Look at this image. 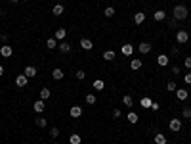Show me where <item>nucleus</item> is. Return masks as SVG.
Here are the masks:
<instances>
[{"label": "nucleus", "instance_id": "obj_2", "mask_svg": "<svg viewBox=\"0 0 191 144\" xmlns=\"http://www.w3.org/2000/svg\"><path fill=\"white\" fill-rule=\"evenodd\" d=\"M176 40H178L180 44H185L189 40V33H187V31H184V29H180L178 33H176Z\"/></svg>", "mask_w": 191, "mask_h": 144}, {"label": "nucleus", "instance_id": "obj_14", "mask_svg": "<svg viewBox=\"0 0 191 144\" xmlns=\"http://www.w3.org/2000/svg\"><path fill=\"white\" fill-rule=\"evenodd\" d=\"M44 108H46L44 100H37V102H34V111H37V114H42V111H44Z\"/></svg>", "mask_w": 191, "mask_h": 144}, {"label": "nucleus", "instance_id": "obj_10", "mask_svg": "<svg viewBox=\"0 0 191 144\" xmlns=\"http://www.w3.org/2000/svg\"><path fill=\"white\" fill-rule=\"evenodd\" d=\"M58 48H59V52H63V54L71 52V44H69V42H65V40H61V42L58 44Z\"/></svg>", "mask_w": 191, "mask_h": 144}, {"label": "nucleus", "instance_id": "obj_30", "mask_svg": "<svg viewBox=\"0 0 191 144\" xmlns=\"http://www.w3.org/2000/svg\"><path fill=\"white\" fill-rule=\"evenodd\" d=\"M140 104H142V108H151L153 102H151V98H147V96H145V98H142Z\"/></svg>", "mask_w": 191, "mask_h": 144}, {"label": "nucleus", "instance_id": "obj_29", "mask_svg": "<svg viewBox=\"0 0 191 144\" xmlns=\"http://www.w3.org/2000/svg\"><path fill=\"white\" fill-rule=\"evenodd\" d=\"M126 119H128V121H130L132 125H134V123H138V114H134V111H130V114L126 115Z\"/></svg>", "mask_w": 191, "mask_h": 144}, {"label": "nucleus", "instance_id": "obj_24", "mask_svg": "<svg viewBox=\"0 0 191 144\" xmlns=\"http://www.w3.org/2000/svg\"><path fill=\"white\" fill-rule=\"evenodd\" d=\"M130 67H132L134 71L140 69V67H142V60H140V58H134V60H132V64H130Z\"/></svg>", "mask_w": 191, "mask_h": 144}, {"label": "nucleus", "instance_id": "obj_6", "mask_svg": "<svg viewBox=\"0 0 191 144\" xmlns=\"http://www.w3.org/2000/svg\"><path fill=\"white\" fill-rule=\"evenodd\" d=\"M143 21H145V14H143V12H136V14H134V23H136V25H142Z\"/></svg>", "mask_w": 191, "mask_h": 144}, {"label": "nucleus", "instance_id": "obj_32", "mask_svg": "<svg viewBox=\"0 0 191 144\" xmlns=\"http://www.w3.org/2000/svg\"><path fill=\"white\" fill-rule=\"evenodd\" d=\"M50 136L52 138H58L59 136V129H58V127H52V129H50Z\"/></svg>", "mask_w": 191, "mask_h": 144}, {"label": "nucleus", "instance_id": "obj_21", "mask_svg": "<svg viewBox=\"0 0 191 144\" xmlns=\"http://www.w3.org/2000/svg\"><path fill=\"white\" fill-rule=\"evenodd\" d=\"M63 12H65V8L61 6V4H55V6H54V10H52V14H54V15H58V17H59V15L63 14Z\"/></svg>", "mask_w": 191, "mask_h": 144}, {"label": "nucleus", "instance_id": "obj_5", "mask_svg": "<svg viewBox=\"0 0 191 144\" xmlns=\"http://www.w3.org/2000/svg\"><path fill=\"white\" fill-rule=\"evenodd\" d=\"M12 46H8V44H2V48H0V56H2V58H10V56H12Z\"/></svg>", "mask_w": 191, "mask_h": 144}, {"label": "nucleus", "instance_id": "obj_19", "mask_svg": "<svg viewBox=\"0 0 191 144\" xmlns=\"http://www.w3.org/2000/svg\"><path fill=\"white\" fill-rule=\"evenodd\" d=\"M176 96H178V100H187V90L185 89H176Z\"/></svg>", "mask_w": 191, "mask_h": 144}, {"label": "nucleus", "instance_id": "obj_16", "mask_svg": "<svg viewBox=\"0 0 191 144\" xmlns=\"http://www.w3.org/2000/svg\"><path fill=\"white\" fill-rule=\"evenodd\" d=\"M164 17H166V12H163V10H157V12L153 14V19H155V21H163Z\"/></svg>", "mask_w": 191, "mask_h": 144}, {"label": "nucleus", "instance_id": "obj_23", "mask_svg": "<svg viewBox=\"0 0 191 144\" xmlns=\"http://www.w3.org/2000/svg\"><path fill=\"white\" fill-rule=\"evenodd\" d=\"M122 104H124L126 108H132V106H134V100H132V96H130V94H126L124 98H122Z\"/></svg>", "mask_w": 191, "mask_h": 144}, {"label": "nucleus", "instance_id": "obj_28", "mask_svg": "<svg viewBox=\"0 0 191 144\" xmlns=\"http://www.w3.org/2000/svg\"><path fill=\"white\" fill-rule=\"evenodd\" d=\"M103 86H105V83H103L101 79H96V81H94V89H96V90H103Z\"/></svg>", "mask_w": 191, "mask_h": 144}, {"label": "nucleus", "instance_id": "obj_20", "mask_svg": "<svg viewBox=\"0 0 191 144\" xmlns=\"http://www.w3.org/2000/svg\"><path fill=\"white\" fill-rule=\"evenodd\" d=\"M155 144H166V136H164L163 133H157V135H155Z\"/></svg>", "mask_w": 191, "mask_h": 144}, {"label": "nucleus", "instance_id": "obj_39", "mask_svg": "<svg viewBox=\"0 0 191 144\" xmlns=\"http://www.w3.org/2000/svg\"><path fill=\"white\" fill-rule=\"evenodd\" d=\"M121 115H122V111H121V110H115V111H113V117H115V119H118Z\"/></svg>", "mask_w": 191, "mask_h": 144}, {"label": "nucleus", "instance_id": "obj_41", "mask_svg": "<svg viewBox=\"0 0 191 144\" xmlns=\"http://www.w3.org/2000/svg\"><path fill=\"white\" fill-rule=\"evenodd\" d=\"M151 110H155V111L159 110V104H157V102H153V104H151Z\"/></svg>", "mask_w": 191, "mask_h": 144}, {"label": "nucleus", "instance_id": "obj_7", "mask_svg": "<svg viewBox=\"0 0 191 144\" xmlns=\"http://www.w3.org/2000/svg\"><path fill=\"white\" fill-rule=\"evenodd\" d=\"M138 50H140V54H149V52H151V44H149V42H140Z\"/></svg>", "mask_w": 191, "mask_h": 144}, {"label": "nucleus", "instance_id": "obj_4", "mask_svg": "<svg viewBox=\"0 0 191 144\" xmlns=\"http://www.w3.org/2000/svg\"><path fill=\"white\" fill-rule=\"evenodd\" d=\"M27 81H29V77L25 75V73H21V75H17V77H15V85H17L19 89H23V86H27Z\"/></svg>", "mask_w": 191, "mask_h": 144}, {"label": "nucleus", "instance_id": "obj_13", "mask_svg": "<svg viewBox=\"0 0 191 144\" xmlns=\"http://www.w3.org/2000/svg\"><path fill=\"white\" fill-rule=\"evenodd\" d=\"M23 73L27 75L29 79H31V77H37V67H33V65H27V67H25V71H23Z\"/></svg>", "mask_w": 191, "mask_h": 144}, {"label": "nucleus", "instance_id": "obj_25", "mask_svg": "<svg viewBox=\"0 0 191 144\" xmlns=\"http://www.w3.org/2000/svg\"><path fill=\"white\" fill-rule=\"evenodd\" d=\"M103 15H105V17H113V15H115V8H113V6H107L105 10H103Z\"/></svg>", "mask_w": 191, "mask_h": 144}, {"label": "nucleus", "instance_id": "obj_11", "mask_svg": "<svg viewBox=\"0 0 191 144\" xmlns=\"http://www.w3.org/2000/svg\"><path fill=\"white\" fill-rule=\"evenodd\" d=\"M121 52L122 54H124V56H132V52H134V46L132 44H122V48H121Z\"/></svg>", "mask_w": 191, "mask_h": 144}, {"label": "nucleus", "instance_id": "obj_35", "mask_svg": "<svg viewBox=\"0 0 191 144\" xmlns=\"http://www.w3.org/2000/svg\"><path fill=\"white\" fill-rule=\"evenodd\" d=\"M86 104H96V96L94 94H86Z\"/></svg>", "mask_w": 191, "mask_h": 144}, {"label": "nucleus", "instance_id": "obj_43", "mask_svg": "<svg viewBox=\"0 0 191 144\" xmlns=\"http://www.w3.org/2000/svg\"><path fill=\"white\" fill-rule=\"evenodd\" d=\"M10 2H13V4H17V2H19V0H10Z\"/></svg>", "mask_w": 191, "mask_h": 144}, {"label": "nucleus", "instance_id": "obj_22", "mask_svg": "<svg viewBox=\"0 0 191 144\" xmlns=\"http://www.w3.org/2000/svg\"><path fill=\"white\" fill-rule=\"evenodd\" d=\"M103 60H105V61H113V60H115V52H113V50L103 52Z\"/></svg>", "mask_w": 191, "mask_h": 144}, {"label": "nucleus", "instance_id": "obj_9", "mask_svg": "<svg viewBox=\"0 0 191 144\" xmlns=\"http://www.w3.org/2000/svg\"><path fill=\"white\" fill-rule=\"evenodd\" d=\"M80 46L84 50H92V48H94V42H92L90 39H80Z\"/></svg>", "mask_w": 191, "mask_h": 144}, {"label": "nucleus", "instance_id": "obj_15", "mask_svg": "<svg viewBox=\"0 0 191 144\" xmlns=\"http://www.w3.org/2000/svg\"><path fill=\"white\" fill-rule=\"evenodd\" d=\"M65 35H67V31H65V27H59L58 31H55V39H58L59 42H61V40H65Z\"/></svg>", "mask_w": 191, "mask_h": 144}, {"label": "nucleus", "instance_id": "obj_18", "mask_svg": "<svg viewBox=\"0 0 191 144\" xmlns=\"http://www.w3.org/2000/svg\"><path fill=\"white\" fill-rule=\"evenodd\" d=\"M157 64L161 65V67H164V65H168V56H166V54H161V56L157 58Z\"/></svg>", "mask_w": 191, "mask_h": 144}, {"label": "nucleus", "instance_id": "obj_1", "mask_svg": "<svg viewBox=\"0 0 191 144\" xmlns=\"http://www.w3.org/2000/svg\"><path fill=\"white\" fill-rule=\"evenodd\" d=\"M172 14H174V19L182 21V19H187V15H189V10H187V6H184V4H178V6H174Z\"/></svg>", "mask_w": 191, "mask_h": 144}, {"label": "nucleus", "instance_id": "obj_38", "mask_svg": "<svg viewBox=\"0 0 191 144\" xmlns=\"http://www.w3.org/2000/svg\"><path fill=\"white\" fill-rule=\"evenodd\" d=\"M184 83L185 85H191V73H185L184 75Z\"/></svg>", "mask_w": 191, "mask_h": 144}, {"label": "nucleus", "instance_id": "obj_17", "mask_svg": "<svg viewBox=\"0 0 191 144\" xmlns=\"http://www.w3.org/2000/svg\"><path fill=\"white\" fill-rule=\"evenodd\" d=\"M63 75H65V73H63V69H59V67H55L54 71H52V77H54V79H55V81H59V79H63Z\"/></svg>", "mask_w": 191, "mask_h": 144}, {"label": "nucleus", "instance_id": "obj_36", "mask_svg": "<svg viewBox=\"0 0 191 144\" xmlns=\"http://www.w3.org/2000/svg\"><path fill=\"white\" fill-rule=\"evenodd\" d=\"M166 89H168L170 92H174V90H176V89H178V86H176V83H174V81H170V83L166 85Z\"/></svg>", "mask_w": 191, "mask_h": 144}, {"label": "nucleus", "instance_id": "obj_8", "mask_svg": "<svg viewBox=\"0 0 191 144\" xmlns=\"http://www.w3.org/2000/svg\"><path fill=\"white\" fill-rule=\"evenodd\" d=\"M69 114H71V117H75V119H76V117L82 115V108H80V106H73V108L69 110Z\"/></svg>", "mask_w": 191, "mask_h": 144}, {"label": "nucleus", "instance_id": "obj_42", "mask_svg": "<svg viewBox=\"0 0 191 144\" xmlns=\"http://www.w3.org/2000/svg\"><path fill=\"white\" fill-rule=\"evenodd\" d=\"M4 75V67H2V65H0V77H2Z\"/></svg>", "mask_w": 191, "mask_h": 144}, {"label": "nucleus", "instance_id": "obj_31", "mask_svg": "<svg viewBox=\"0 0 191 144\" xmlns=\"http://www.w3.org/2000/svg\"><path fill=\"white\" fill-rule=\"evenodd\" d=\"M69 142H71V144H80V135H71Z\"/></svg>", "mask_w": 191, "mask_h": 144}, {"label": "nucleus", "instance_id": "obj_33", "mask_svg": "<svg viewBox=\"0 0 191 144\" xmlns=\"http://www.w3.org/2000/svg\"><path fill=\"white\" fill-rule=\"evenodd\" d=\"M182 115L185 117V119H191V108H184V110H182Z\"/></svg>", "mask_w": 191, "mask_h": 144}, {"label": "nucleus", "instance_id": "obj_27", "mask_svg": "<svg viewBox=\"0 0 191 144\" xmlns=\"http://www.w3.org/2000/svg\"><path fill=\"white\" fill-rule=\"evenodd\" d=\"M50 94H52L50 89H42V90H40V100H48Z\"/></svg>", "mask_w": 191, "mask_h": 144}, {"label": "nucleus", "instance_id": "obj_37", "mask_svg": "<svg viewBox=\"0 0 191 144\" xmlns=\"http://www.w3.org/2000/svg\"><path fill=\"white\" fill-rule=\"evenodd\" d=\"M184 65H185V69H191V56H187V58L184 60Z\"/></svg>", "mask_w": 191, "mask_h": 144}, {"label": "nucleus", "instance_id": "obj_12", "mask_svg": "<svg viewBox=\"0 0 191 144\" xmlns=\"http://www.w3.org/2000/svg\"><path fill=\"white\" fill-rule=\"evenodd\" d=\"M58 44H59V40L58 39H48V40H46V46H48V50H54V48H58Z\"/></svg>", "mask_w": 191, "mask_h": 144}, {"label": "nucleus", "instance_id": "obj_34", "mask_svg": "<svg viewBox=\"0 0 191 144\" xmlns=\"http://www.w3.org/2000/svg\"><path fill=\"white\" fill-rule=\"evenodd\" d=\"M75 77H76V79H79V81H84L86 73H84V71H82V69H79V71H76V73H75Z\"/></svg>", "mask_w": 191, "mask_h": 144}, {"label": "nucleus", "instance_id": "obj_3", "mask_svg": "<svg viewBox=\"0 0 191 144\" xmlns=\"http://www.w3.org/2000/svg\"><path fill=\"white\" fill-rule=\"evenodd\" d=\"M168 127H170V131H172V133H178V131H182V119H170Z\"/></svg>", "mask_w": 191, "mask_h": 144}, {"label": "nucleus", "instance_id": "obj_26", "mask_svg": "<svg viewBox=\"0 0 191 144\" xmlns=\"http://www.w3.org/2000/svg\"><path fill=\"white\" fill-rule=\"evenodd\" d=\"M34 123H37V127H40V129L48 125V121H46V117H37V119H34Z\"/></svg>", "mask_w": 191, "mask_h": 144}, {"label": "nucleus", "instance_id": "obj_40", "mask_svg": "<svg viewBox=\"0 0 191 144\" xmlns=\"http://www.w3.org/2000/svg\"><path fill=\"white\" fill-rule=\"evenodd\" d=\"M180 73V67H178V65H174V67H172V75H178Z\"/></svg>", "mask_w": 191, "mask_h": 144}]
</instances>
